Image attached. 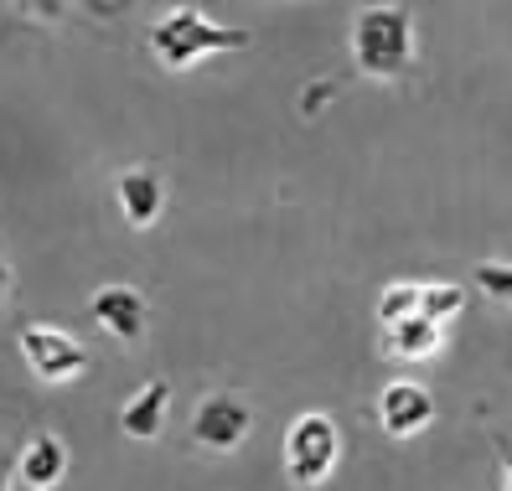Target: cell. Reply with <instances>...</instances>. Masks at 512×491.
<instances>
[{
	"label": "cell",
	"mask_w": 512,
	"mask_h": 491,
	"mask_svg": "<svg viewBox=\"0 0 512 491\" xmlns=\"http://www.w3.org/2000/svg\"><path fill=\"white\" fill-rule=\"evenodd\" d=\"M445 342V326L414 316V321H399V326H383V352L399 357V362H419V357H435Z\"/></svg>",
	"instance_id": "8fae6325"
},
{
	"label": "cell",
	"mask_w": 512,
	"mask_h": 491,
	"mask_svg": "<svg viewBox=\"0 0 512 491\" xmlns=\"http://www.w3.org/2000/svg\"><path fill=\"white\" fill-rule=\"evenodd\" d=\"M166 404H171V383L166 378H150L145 388L130 393V404L119 409V429L130 440H156L166 429Z\"/></svg>",
	"instance_id": "30bf717a"
},
{
	"label": "cell",
	"mask_w": 512,
	"mask_h": 491,
	"mask_svg": "<svg viewBox=\"0 0 512 491\" xmlns=\"http://www.w3.org/2000/svg\"><path fill=\"white\" fill-rule=\"evenodd\" d=\"M249 47V32H233V26H218L207 21L197 6H171L156 26H150V52H156V63L182 73L192 63L213 52H244Z\"/></svg>",
	"instance_id": "7a4b0ae2"
},
{
	"label": "cell",
	"mask_w": 512,
	"mask_h": 491,
	"mask_svg": "<svg viewBox=\"0 0 512 491\" xmlns=\"http://www.w3.org/2000/svg\"><path fill=\"white\" fill-rule=\"evenodd\" d=\"M337 450H342L337 419L331 414H300L285 429V476H290V486L316 491L331 476V466H337Z\"/></svg>",
	"instance_id": "3957f363"
},
{
	"label": "cell",
	"mask_w": 512,
	"mask_h": 491,
	"mask_svg": "<svg viewBox=\"0 0 512 491\" xmlns=\"http://www.w3.org/2000/svg\"><path fill=\"white\" fill-rule=\"evenodd\" d=\"M476 285L497 295L502 305H512V264H476Z\"/></svg>",
	"instance_id": "5bb4252c"
},
{
	"label": "cell",
	"mask_w": 512,
	"mask_h": 491,
	"mask_svg": "<svg viewBox=\"0 0 512 491\" xmlns=\"http://www.w3.org/2000/svg\"><path fill=\"white\" fill-rule=\"evenodd\" d=\"M331 99H337V88H331V83H306V94H300V114H306V119H316Z\"/></svg>",
	"instance_id": "9a60e30c"
},
{
	"label": "cell",
	"mask_w": 512,
	"mask_h": 491,
	"mask_svg": "<svg viewBox=\"0 0 512 491\" xmlns=\"http://www.w3.org/2000/svg\"><path fill=\"white\" fill-rule=\"evenodd\" d=\"M430 419H435L430 388L399 378V383H388V388L378 393V424H383L388 440H414L419 429H430Z\"/></svg>",
	"instance_id": "8992f818"
},
{
	"label": "cell",
	"mask_w": 512,
	"mask_h": 491,
	"mask_svg": "<svg viewBox=\"0 0 512 491\" xmlns=\"http://www.w3.org/2000/svg\"><path fill=\"white\" fill-rule=\"evenodd\" d=\"M502 450V491H512V440H497Z\"/></svg>",
	"instance_id": "2e32d148"
},
{
	"label": "cell",
	"mask_w": 512,
	"mask_h": 491,
	"mask_svg": "<svg viewBox=\"0 0 512 491\" xmlns=\"http://www.w3.org/2000/svg\"><path fill=\"white\" fill-rule=\"evenodd\" d=\"M16 476H21L26 491H57V486H63V476H68V445L42 429V435H32V440L21 445Z\"/></svg>",
	"instance_id": "ba28073f"
},
{
	"label": "cell",
	"mask_w": 512,
	"mask_h": 491,
	"mask_svg": "<svg viewBox=\"0 0 512 491\" xmlns=\"http://www.w3.org/2000/svg\"><path fill=\"white\" fill-rule=\"evenodd\" d=\"M461 305H466V290L461 285H419V316L445 326L450 316H461Z\"/></svg>",
	"instance_id": "4fadbf2b"
},
{
	"label": "cell",
	"mask_w": 512,
	"mask_h": 491,
	"mask_svg": "<svg viewBox=\"0 0 512 491\" xmlns=\"http://www.w3.org/2000/svg\"><path fill=\"white\" fill-rule=\"evenodd\" d=\"M88 316H94V326L109 331L114 342L135 347L145 336V295L130 290V285H104V290H94V300H88Z\"/></svg>",
	"instance_id": "52a82bcc"
},
{
	"label": "cell",
	"mask_w": 512,
	"mask_h": 491,
	"mask_svg": "<svg viewBox=\"0 0 512 491\" xmlns=\"http://www.w3.org/2000/svg\"><path fill=\"white\" fill-rule=\"evenodd\" d=\"M249 429H254V409L238 393H207V398H197L192 445L213 450V455H228V450H238L249 440Z\"/></svg>",
	"instance_id": "5b68a950"
},
{
	"label": "cell",
	"mask_w": 512,
	"mask_h": 491,
	"mask_svg": "<svg viewBox=\"0 0 512 491\" xmlns=\"http://www.w3.org/2000/svg\"><path fill=\"white\" fill-rule=\"evenodd\" d=\"M114 197H119L125 223H130L135 233H145V228H156V218H161L166 187H161V176L150 171V166H135V171H125V176L114 181Z\"/></svg>",
	"instance_id": "9c48e42d"
},
{
	"label": "cell",
	"mask_w": 512,
	"mask_h": 491,
	"mask_svg": "<svg viewBox=\"0 0 512 491\" xmlns=\"http://www.w3.org/2000/svg\"><path fill=\"white\" fill-rule=\"evenodd\" d=\"M414 316H419V285L414 280H394L378 295V321L383 326H399V321H414Z\"/></svg>",
	"instance_id": "7c38bea8"
},
{
	"label": "cell",
	"mask_w": 512,
	"mask_h": 491,
	"mask_svg": "<svg viewBox=\"0 0 512 491\" xmlns=\"http://www.w3.org/2000/svg\"><path fill=\"white\" fill-rule=\"evenodd\" d=\"M16 347H21L26 367H32V378H42V383H73V378H83V367H88V347L78 342V336L57 331V326H32L26 321L16 331Z\"/></svg>",
	"instance_id": "277c9868"
},
{
	"label": "cell",
	"mask_w": 512,
	"mask_h": 491,
	"mask_svg": "<svg viewBox=\"0 0 512 491\" xmlns=\"http://www.w3.org/2000/svg\"><path fill=\"white\" fill-rule=\"evenodd\" d=\"M352 63L378 83H394L414 63V11L409 6H368L352 21Z\"/></svg>",
	"instance_id": "6da1fadb"
}]
</instances>
